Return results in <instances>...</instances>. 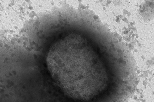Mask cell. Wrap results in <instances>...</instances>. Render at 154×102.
I'll return each instance as SVG.
<instances>
[{"instance_id": "obj_1", "label": "cell", "mask_w": 154, "mask_h": 102, "mask_svg": "<svg viewBox=\"0 0 154 102\" xmlns=\"http://www.w3.org/2000/svg\"><path fill=\"white\" fill-rule=\"evenodd\" d=\"M140 17L145 20H150L154 17L153 1H146L141 5L139 9Z\"/></svg>"}]
</instances>
